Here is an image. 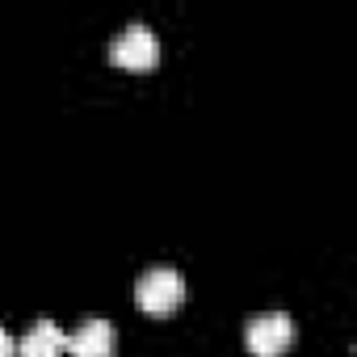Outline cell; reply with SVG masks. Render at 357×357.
Instances as JSON below:
<instances>
[{
    "label": "cell",
    "instance_id": "obj_5",
    "mask_svg": "<svg viewBox=\"0 0 357 357\" xmlns=\"http://www.w3.org/2000/svg\"><path fill=\"white\" fill-rule=\"evenodd\" d=\"M63 353H68V332L55 319H38L17 344V357H63Z\"/></svg>",
    "mask_w": 357,
    "mask_h": 357
},
{
    "label": "cell",
    "instance_id": "obj_1",
    "mask_svg": "<svg viewBox=\"0 0 357 357\" xmlns=\"http://www.w3.org/2000/svg\"><path fill=\"white\" fill-rule=\"evenodd\" d=\"M135 303H139L147 315H172L176 307L185 303V282H181V273L168 269V265L147 269V273L135 282Z\"/></svg>",
    "mask_w": 357,
    "mask_h": 357
},
{
    "label": "cell",
    "instance_id": "obj_2",
    "mask_svg": "<svg viewBox=\"0 0 357 357\" xmlns=\"http://www.w3.org/2000/svg\"><path fill=\"white\" fill-rule=\"evenodd\" d=\"M294 336H298V328H294V319L282 315V311L252 315L248 328H244V344H248L252 357H282V353L294 344Z\"/></svg>",
    "mask_w": 357,
    "mask_h": 357
},
{
    "label": "cell",
    "instance_id": "obj_6",
    "mask_svg": "<svg viewBox=\"0 0 357 357\" xmlns=\"http://www.w3.org/2000/svg\"><path fill=\"white\" fill-rule=\"evenodd\" d=\"M0 357H17V340H13L5 328H0Z\"/></svg>",
    "mask_w": 357,
    "mask_h": 357
},
{
    "label": "cell",
    "instance_id": "obj_3",
    "mask_svg": "<svg viewBox=\"0 0 357 357\" xmlns=\"http://www.w3.org/2000/svg\"><path fill=\"white\" fill-rule=\"evenodd\" d=\"M109 59H114L122 72H151L155 59H160V43H155V34H151L143 22H135V26H126V30L114 38Z\"/></svg>",
    "mask_w": 357,
    "mask_h": 357
},
{
    "label": "cell",
    "instance_id": "obj_4",
    "mask_svg": "<svg viewBox=\"0 0 357 357\" xmlns=\"http://www.w3.org/2000/svg\"><path fill=\"white\" fill-rule=\"evenodd\" d=\"M68 353L72 357H114V324L93 315L76 332H68Z\"/></svg>",
    "mask_w": 357,
    "mask_h": 357
}]
</instances>
